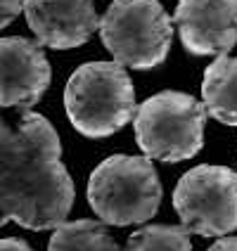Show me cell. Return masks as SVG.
<instances>
[{"instance_id":"1","label":"cell","mask_w":237,"mask_h":251,"mask_svg":"<svg viewBox=\"0 0 237 251\" xmlns=\"http://www.w3.org/2000/svg\"><path fill=\"white\" fill-rule=\"evenodd\" d=\"M24 150L12 182L2 197L7 221L26 230H50L67 221L74 204V182L62 164V145L45 116L24 112L17 121Z\"/></svg>"},{"instance_id":"2","label":"cell","mask_w":237,"mask_h":251,"mask_svg":"<svg viewBox=\"0 0 237 251\" xmlns=\"http://www.w3.org/2000/svg\"><path fill=\"white\" fill-rule=\"evenodd\" d=\"M64 107L71 126L85 138H107L138 112L131 76L119 62L81 64L67 81Z\"/></svg>"},{"instance_id":"3","label":"cell","mask_w":237,"mask_h":251,"mask_svg":"<svg viewBox=\"0 0 237 251\" xmlns=\"http://www.w3.org/2000/svg\"><path fill=\"white\" fill-rule=\"evenodd\" d=\"M88 201L102 223L140 225L152 221L161 201V182L150 156L114 154L88 180Z\"/></svg>"},{"instance_id":"4","label":"cell","mask_w":237,"mask_h":251,"mask_svg":"<svg viewBox=\"0 0 237 251\" xmlns=\"http://www.w3.org/2000/svg\"><path fill=\"white\" fill-rule=\"evenodd\" d=\"M207 107L187 93L164 90L147 98L135 112V140L145 156L157 161L192 159L204 145Z\"/></svg>"},{"instance_id":"5","label":"cell","mask_w":237,"mask_h":251,"mask_svg":"<svg viewBox=\"0 0 237 251\" xmlns=\"http://www.w3.org/2000/svg\"><path fill=\"white\" fill-rule=\"evenodd\" d=\"M100 38L114 62L152 69L171 50L173 22L159 0H114L100 19Z\"/></svg>"},{"instance_id":"6","label":"cell","mask_w":237,"mask_h":251,"mask_svg":"<svg viewBox=\"0 0 237 251\" xmlns=\"http://www.w3.org/2000/svg\"><path fill=\"white\" fill-rule=\"evenodd\" d=\"M183 227L202 237H225L237 227V173L228 166L190 168L173 192Z\"/></svg>"},{"instance_id":"7","label":"cell","mask_w":237,"mask_h":251,"mask_svg":"<svg viewBox=\"0 0 237 251\" xmlns=\"http://www.w3.org/2000/svg\"><path fill=\"white\" fill-rule=\"evenodd\" d=\"M53 78L41 43L22 36L0 38V109L17 107L28 112L45 95Z\"/></svg>"},{"instance_id":"8","label":"cell","mask_w":237,"mask_h":251,"mask_svg":"<svg viewBox=\"0 0 237 251\" xmlns=\"http://www.w3.org/2000/svg\"><path fill=\"white\" fill-rule=\"evenodd\" d=\"M176 26L187 52L225 57L237 43V0H178Z\"/></svg>"},{"instance_id":"9","label":"cell","mask_w":237,"mask_h":251,"mask_svg":"<svg viewBox=\"0 0 237 251\" xmlns=\"http://www.w3.org/2000/svg\"><path fill=\"white\" fill-rule=\"evenodd\" d=\"M24 14L36 41L53 50H71L100 28L95 0H24Z\"/></svg>"},{"instance_id":"10","label":"cell","mask_w":237,"mask_h":251,"mask_svg":"<svg viewBox=\"0 0 237 251\" xmlns=\"http://www.w3.org/2000/svg\"><path fill=\"white\" fill-rule=\"evenodd\" d=\"M202 98L207 114L225 126H237V57H218L204 71Z\"/></svg>"},{"instance_id":"11","label":"cell","mask_w":237,"mask_h":251,"mask_svg":"<svg viewBox=\"0 0 237 251\" xmlns=\"http://www.w3.org/2000/svg\"><path fill=\"white\" fill-rule=\"evenodd\" d=\"M48 251H121L114 237L98 221H71L57 225Z\"/></svg>"},{"instance_id":"12","label":"cell","mask_w":237,"mask_h":251,"mask_svg":"<svg viewBox=\"0 0 237 251\" xmlns=\"http://www.w3.org/2000/svg\"><path fill=\"white\" fill-rule=\"evenodd\" d=\"M126 251H192V242L181 225H145L131 235Z\"/></svg>"},{"instance_id":"13","label":"cell","mask_w":237,"mask_h":251,"mask_svg":"<svg viewBox=\"0 0 237 251\" xmlns=\"http://www.w3.org/2000/svg\"><path fill=\"white\" fill-rule=\"evenodd\" d=\"M22 150H24V138H22L19 126H7L0 116V227L7 223V216L2 211V197L12 182Z\"/></svg>"},{"instance_id":"14","label":"cell","mask_w":237,"mask_h":251,"mask_svg":"<svg viewBox=\"0 0 237 251\" xmlns=\"http://www.w3.org/2000/svg\"><path fill=\"white\" fill-rule=\"evenodd\" d=\"M19 12H24V0H0V28L10 26Z\"/></svg>"},{"instance_id":"15","label":"cell","mask_w":237,"mask_h":251,"mask_svg":"<svg viewBox=\"0 0 237 251\" xmlns=\"http://www.w3.org/2000/svg\"><path fill=\"white\" fill-rule=\"evenodd\" d=\"M0 251H33V249L28 247L24 239L5 237V239H0Z\"/></svg>"},{"instance_id":"16","label":"cell","mask_w":237,"mask_h":251,"mask_svg":"<svg viewBox=\"0 0 237 251\" xmlns=\"http://www.w3.org/2000/svg\"><path fill=\"white\" fill-rule=\"evenodd\" d=\"M207 251H237V237H223L216 239Z\"/></svg>"}]
</instances>
